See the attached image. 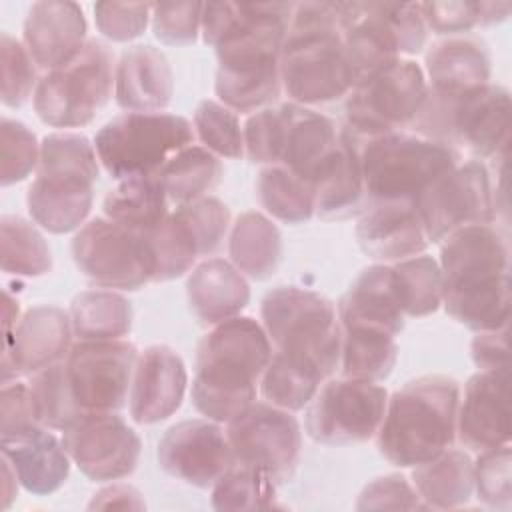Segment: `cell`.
<instances>
[{
    "label": "cell",
    "instance_id": "obj_46",
    "mask_svg": "<svg viewBox=\"0 0 512 512\" xmlns=\"http://www.w3.org/2000/svg\"><path fill=\"white\" fill-rule=\"evenodd\" d=\"M428 30L436 34L456 36L468 32L476 26H488L502 22L510 10V2H470V0H450V2H420L418 4Z\"/></svg>",
    "mask_w": 512,
    "mask_h": 512
},
{
    "label": "cell",
    "instance_id": "obj_16",
    "mask_svg": "<svg viewBox=\"0 0 512 512\" xmlns=\"http://www.w3.org/2000/svg\"><path fill=\"white\" fill-rule=\"evenodd\" d=\"M138 350L126 340H80L64 358L74 402L84 414L118 412L130 394Z\"/></svg>",
    "mask_w": 512,
    "mask_h": 512
},
{
    "label": "cell",
    "instance_id": "obj_4",
    "mask_svg": "<svg viewBox=\"0 0 512 512\" xmlns=\"http://www.w3.org/2000/svg\"><path fill=\"white\" fill-rule=\"evenodd\" d=\"M98 154L86 136L72 132L48 134L40 144V162L26 206L40 228L52 234L80 230L94 202Z\"/></svg>",
    "mask_w": 512,
    "mask_h": 512
},
{
    "label": "cell",
    "instance_id": "obj_48",
    "mask_svg": "<svg viewBox=\"0 0 512 512\" xmlns=\"http://www.w3.org/2000/svg\"><path fill=\"white\" fill-rule=\"evenodd\" d=\"M36 64L26 46L2 32L0 36V98L8 108L24 106L38 86Z\"/></svg>",
    "mask_w": 512,
    "mask_h": 512
},
{
    "label": "cell",
    "instance_id": "obj_24",
    "mask_svg": "<svg viewBox=\"0 0 512 512\" xmlns=\"http://www.w3.org/2000/svg\"><path fill=\"white\" fill-rule=\"evenodd\" d=\"M86 28L84 12L76 2H34L24 20L22 44L34 64L48 72L84 48Z\"/></svg>",
    "mask_w": 512,
    "mask_h": 512
},
{
    "label": "cell",
    "instance_id": "obj_28",
    "mask_svg": "<svg viewBox=\"0 0 512 512\" xmlns=\"http://www.w3.org/2000/svg\"><path fill=\"white\" fill-rule=\"evenodd\" d=\"M336 314L342 328L366 326L398 336L404 328L406 314L400 304L392 264L364 268L338 300Z\"/></svg>",
    "mask_w": 512,
    "mask_h": 512
},
{
    "label": "cell",
    "instance_id": "obj_36",
    "mask_svg": "<svg viewBox=\"0 0 512 512\" xmlns=\"http://www.w3.org/2000/svg\"><path fill=\"white\" fill-rule=\"evenodd\" d=\"M398 360L396 336L366 326H344L340 348V372L346 378L384 382Z\"/></svg>",
    "mask_w": 512,
    "mask_h": 512
},
{
    "label": "cell",
    "instance_id": "obj_15",
    "mask_svg": "<svg viewBox=\"0 0 512 512\" xmlns=\"http://www.w3.org/2000/svg\"><path fill=\"white\" fill-rule=\"evenodd\" d=\"M388 404V392L376 382L332 378L306 406V432L320 444L344 446L376 436Z\"/></svg>",
    "mask_w": 512,
    "mask_h": 512
},
{
    "label": "cell",
    "instance_id": "obj_20",
    "mask_svg": "<svg viewBox=\"0 0 512 512\" xmlns=\"http://www.w3.org/2000/svg\"><path fill=\"white\" fill-rule=\"evenodd\" d=\"M70 314L58 306H34L4 336L2 384L20 376H32L66 358L72 348Z\"/></svg>",
    "mask_w": 512,
    "mask_h": 512
},
{
    "label": "cell",
    "instance_id": "obj_21",
    "mask_svg": "<svg viewBox=\"0 0 512 512\" xmlns=\"http://www.w3.org/2000/svg\"><path fill=\"white\" fill-rule=\"evenodd\" d=\"M456 436L472 452L510 444V370H478L458 402Z\"/></svg>",
    "mask_w": 512,
    "mask_h": 512
},
{
    "label": "cell",
    "instance_id": "obj_39",
    "mask_svg": "<svg viewBox=\"0 0 512 512\" xmlns=\"http://www.w3.org/2000/svg\"><path fill=\"white\" fill-rule=\"evenodd\" d=\"M256 192L262 208L280 222L300 224L314 216V186L284 166L262 168Z\"/></svg>",
    "mask_w": 512,
    "mask_h": 512
},
{
    "label": "cell",
    "instance_id": "obj_6",
    "mask_svg": "<svg viewBox=\"0 0 512 512\" xmlns=\"http://www.w3.org/2000/svg\"><path fill=\"white\" fill-rule=\"evenodd\" d=\"M410 128L418 136L464 148L476 158H498L508 152L510 92L490 82L454 96L428 88Z\"/></svg>",
    "mask_w": 512,
    "mask_h": 512
},
{
    "label": "cell",
    "instance_id": "obj_12",
    "mask_svg": "<svg viewBox=\"0 0 512 512\" xmlns=\"http://www.w3.org/2000/svg\"><path fill=\"white\" fill-rule=\"evenodd\" d=\"M426 92L424 70L414 60L388 62L354 84L346 98L342 130L358 140L400 132L414 122Z\"/></svg>",
    "mask_w": 512,
    "mask_h": 512
},
{
    "label": "cell",
    "instance_id": "obj_47",
    "mask_svg": "<svg viewBox=\"0 0 512 512\" xmlns=\"http://www.w3.org/2000/svg\"><path fill=\"white\" fill-rule=\"evenodd\" d=\"M194 134L216 156L240 158L244 154V132L238 114L216 100H202L194 110Z\"/></svg>",
    "mask_w": 512,
    "mask_h": 512
},
{
    "label": "cell",
    "instance_id": "obj_40",
    "mask_svg": "<svg viewBox=\"0 0 512 512\" xmlns=\"http://www.w3.org/2000/svg\"><path fill=\"white\" fill-rule=\"evenodd\" d=\"M0 262L6 274L42 276L52 268V252L42 232L20 216L0 218Z\"/></svg>",
    "mask_w": 512,
    "mask_h": 512
},
{
    "label": "cell",
    "instance_id": "obj_58",
    "mask_svg": "<svg viewBox=\"0 0 512 512\" xmlns=\"http://www.w3.org/2000/svg\"><path fill=\"white\" fill-rule=\"evenodd\" d=\"M88 508L90 510H94V508H100V510H108V508L142 510V508H146V502L134 486H130V484H110V486H104L102 490H98L92 496Z\"/></svg>",
    "mask_w": 512,
    "mask_h": 512
},
{
    "label": "cell",
    "instance_id": "obj_7",
    "mask_svg": "<svg viewBox=\"0 0 512 512\" xmlns=\"http://www.w3.org/2000/svg\"><path fill=\"white\" fill-rule=\"evenodd\" d=\"M354 142L360 156L366 208L376 202L414 204L438 176L460 160L456 148L418 134L390 132L364 140L354 138Z\"/></svg>",
    "mask_w": 512,
    "mask_h": 512
},
{
    "label": "cell",
    "instance_id": "obj_53",
    "mask_svg": "<svg viewBox=\"0 0 512 512\" xmlns=\"http://www.w3.org/2000/svg\"><path fill=\"white\" fill-rule=\"evenodd\" d=\"M204 2H156L152 4L154 36L172 46L194 44L202 30Z\"/></svg>",
    "mask_w": 512,
    "mask_h": 512
},
{
    "label": "cell",
    "instance_id": "obj_23",
    "mask_svg": "<svg viewBox=\"0 0 512 512\" xmlns=\"http://www.w3.org/2000/svg\"><path fill=\"white\" fill-rule=\"evenodd\" d=\"M356 240L378 264H394L428 248L420 216L410 202H376L358 218Z\"/></svg>",
    "mask_w": 512,
    "mask_h": 512
},
{
    "label": "cell",
    "instance_id": "obj_5",
    "mask_svg": "<svg viewBox=\"0 0 512 512\" xmlns=\"http://www.w3.org/2000/svg\"><path fill=\"white\" fill-rule=\"evenodd\" d=\"M446 310L484 314L510 296V248L492 224H472L440 242Z\"/></svg>",
    "mask_w": 512,
    "mask_h": 512
},
{
    "label": "cell",
    "instance_id": "obj_57",
    "mask_svg": "<svg viewBox=\"0 0 512 512\" xmlns=\"http://www.w3.org/2000/svg\"><path fill=\"white\" fill-rule=\"evenodd\" d=\"M470 354L478 370H510L508 326L498 330L476 332Z\"/></svg>",
    "mask_w": 512,
    "mask_h": 512
},
{
    "label": "cell",
    "instance_id": "obj_2",
    "mask_svg": "<svg viewBox=\"0 0 512 512\" xmlns=\"http://www.w3.org/2000/svg\"><path fill=\"white\" fill-rule=\"evenodd\" d=\"M344 2L294 4L280 54L282 90L312 106L348 96L356 84L344 48Z\"/></svg>",
    "mask_w": 512,
    "mask_h": 512
},
{
    "label": "cell",
    "instance_id": "obj_17",
    "mask_svg": "<svg viewBox=\"0 0 512 512\" xmlns=\"http://www.w3.org/2000/svg\"><path fill=\"white\" fill-rule=\"evenodd\" d=\"M226 436L236 464L262 468L276 484L294 476L302 450V432L290 410L268 402H252L226 424Z\"/></svg>",
    "mask_w": 512,
    "mask_h": 512
},
{
    "label": "cell",
    "instance_id": "obj_51",
    "mask_svg": "<svg viewBox=\"0 0 512 512\" xmlns=\"http://www.w3.org/2000/svg\"><path fill=\"white\" fill-rule=\"evenodd\" d=\"M512 452L510 444L478 452L474 462V492L492 508L510 510L512 502Z\"/></svg>",
    "mask_w": 512,
    "mask_h": 512
},
{
    "label": "cell",
    "instance_id": "obj_19",
    "mask_svg": "<svg viewBox=\"0 0 512 512\" xmlns=\"http://www.w3.org/2000/svg\"><path fill=\"white\" fill-rule=\"evenodd\" d=\"M156 458L168 476L196 488H212L234 464L226 430L208 418L170 426L158 442Z\"/></svg>",
    "mask_w": 512,
    "mask_h": 512
},
{
    "label": "cell",
    "instance_id": "obj_8",
    "mask_svg": "<svg viewBox=\"0 0 512 512\" xmlns=\"http://www.w3.org/2000/svg\"><path fill=\"white\" fill-rule=\"evenodd\" d=\"M260 316L274 352L314 366L324 378L336 372L342 326L326 296L300 286H278L262 298Z\"/></svg>",
    "mask_w": 512,
    "mask_h": 512
},
{
    "label": "cell",
    "instance_id": "obj_42",
    "mask_svg": "<svg viewBox=\"0 0 512 512\" xmlns=\"http://www.w3.org/2000/svg\"><path fill=\"white\" fill-rule=\"evenodd\" d=\"M276 480L262 468L232 464L212 486L216 510H266L276 500Z\"/></svg>",
    "mask_w": 512,
    "mask_h": 512
},
{
    "label": "cell",
    "instance_id": "obj_11",
    "mask_svg": "<svg viewBox=\"0 0 512 512\" xmlns=\"http://www.w3.org/2000/svg\"><path fill=\"white\" fill-rule=\"evenodd\" d=\"M342 38L358 82L388 62L420 54L428 28L418 4L344 2Z\"/></svg>",
    "mask_w": 512,
    "mask_h": 512
},
{
    "label": "cell",
    "instance_id": "obj_31",
    "mask_svg": "<svg viewBox=\"0 0 512 512\" xmlns=\"http://www.w3.org/2000/svg\"><path fill=\"white\" fill-rule=\"evenodd\" d=\"M366 210L360 156L354 138L340 130L338 152L314 186V214L322 220H340Z\"/></svg>",
    "mask_w": 512,
    "mask_h": 512
},
{
    "label": "cell",
    "instance_id": "obj_34",
    "mask_svg": "<svg viewBox=\"0 0 512 512\" xmlns=\"http://www.w3.org/2000/svg\"><path fill=\"white\" fill-rule=\"evenodd\" d=\"M168 204L170 200L154 174L118 180L104 196L102 210L108 220L146 234L170 214Z\"/></svg>",
    "mask_w": 512,
    "mask_h": 512
},
{
    "label": "cell",
    "instance_id": "obj_26",
    "mask_svg": "<svg viewBox=\"0 0 512 512\" xmlns=\"http://www.w3.org/2000/svg\"><path fill=\"white\" fill-rule=\"evenodd\" d=\"M282 106L286 126L278 166L288 168L304 182L316 186L338 152L340 130L336 128L334 120L316 110L294 102Z\"/></svg>",
    "mask_w": 512,
    "mask_h": 512
},
{
    "label": "cell",
    "instance_id": "obj_27",
    "mask_svg": "<svg viewBox=\"0 0 512 512\" xmlns=\"http://www.w3.org/2000/svg\"><path fill=\"white\" fill-rule=\"evenodd\" d=\"M174 96V74L166 54L150 44L122 52L114 72L116 104L128 112H160Z\"/></svg>",
    "mask_w": 512,
    "mask_h": 512
},
{
    "label": "cell",
    "instance_id": "obj_10",
    "mask_svg": "<svg viewBox=\"0 0 512 512\" xmlns=\"http://www.w3.org/2000/svg\"><path fill=\"white\" fill-rule=\"evenodd\" d=\"M194 126L178 114L126 112L104 124L94 148L104 170L116 178L154 176L182 148L194 144Z\"/></svg>",
    "mask_w": 512,
    "mask_h": 512
},
{
    "label": "cell",
    "instance_id": "obj_13",
    "mask_svg": "<svg viewBox=\"0 0 512 512\" xmlns=\"http://www.w3.org/2000/svg\"><path fill=\"white\" fill-rule=\"evenodd\" d=\"M72 258L92 284L112 290H140L154 276L146 234L112 220L86 222L72 240Z\"/></svg>",
    "mask_w": 512,
    "mask_h": 512
},
{
    "label": "cell",
    "instance_id": "obj_43",
    "mask_svg": "<svg viewBox=\"0 0 512 512\" xmlns=\"http://www.w3.org/2000/svg\"><path fill=\"white\" fill-rule=\"evenodd\" d=\"M152 254V282H168L184 276L196 264L198 248L184 224L170 212L156 228L146 232Z\"/></svg>",
    "mask_w": 512,
    "mask_h": 512
},
{
    "label": "cell",
    "instance_id": "obj_14",
    "mask_svg": "<svg viewBox=\"0 0 512 512\" xmlns=\"http://www.w3.org/2000/svg\"><path fill=\"white\" fill-rule=\"evenodd\" d=\"M414 208L430 244L464 226L492 224L496 202L488 168L480 160L456 164L416 198Z\"/></svg>",
    "mask_w": 512,
    "mask_h": 512
},
{
    "label": "cell",
    "instance_id": "obj_56",
    "mask_svg": "<svg viewBox=\"0 0 512 512\" xmlns=\"http://www.w3.org/2000/svg\"><path fill=\"white\" fill-rule=\"evenodd\" d=\"M32 426H42L34 400L30 394V386L24 382H4L0 392V434L20 432Z\"/></svg>",
    "mask_w": 512,
    "mask_h": 512
},
{
    "label": "cell",
    "instance_id": "obj_38",
    "mask_svg": "<svg viewBox=\"0 0 512 512\" xmlns=\"http://www.w3.org/2000/svg\"><path fill=\"white\" fill-rule=\"evenodd\" d=\"M324 380L314 366L274 352L260 378V394L268 404L296 412L310 404Z\"/></svg>",
    "mask_w": 512,
    "mask_h": 512
},
{
    "label": "cell",
    "instance_id": "obj_3",
    "mask_svg": "<svg viewBox=\"0 0 512 512\" xmlns=\"http://www.w3.org/2000/svg\"><path fill=\"white\" fill-rule=\"evenodd\" d=\"M460 384L448 376H422L396 390L376 432L380 454L394 466L414 468L452 446Z\"/></svg>",
    "mask_w": 512,
    "mask_h": 512
},
{
    "label": "cell",
    "instance_id": "obj_45",
    "mask_svg": "<svg viewBox=\"0 0 512 512\" xmlns=\"http://www.w3.org/2000/svg\"><path fill=\"white\" fill-rule=\"evenodd\" d=\"M28 386L34 400L36 416L42 426L64 432L82 416H86L72 398L64 372V360L32 374Z\"/></svg>",
    "mask_w": 512,
    "mask_h": 512
},
{
    "label": "cell",
    "instance_id": "obj_60",
    "mask_svg": "<svg viewBox=\"0 0 512 512\" xmlns=\"http://www.w3.org/2000/svg\"><path fill=\"white\" fill-rule=\"evenodd\" d=\"M20 320V306L18 300H14L6 290L2 294V322H4V336H8L16 322Z\"/></svg>",
    "mask_w": 512,
    "mask_h": 512
},
{
    "label": "cell",
    "instance_id": "obj_30",
    "mask_svg": "<svg viewBox=\"0 0 512 512\" xmlns=\"http://www.w3.org/2000/svg\"><path fill=\"white\" fill-rule=\"evenodd\" d=\"M490 52L470 36H448L434 42L424 58L428 88L438 94H464L490 82Z\"/></svg>",
    "mask_w": 512,
    "mask_h": 512
},
{
    "label": "cell",
    "instance_id": "obj_1",
    "mask_svg": "<svg viewBox=\"0 0 512 512\" xmlns=\"http://www.w3.org/2000/svg\"><path fill=\"white\" fill-rule=\"evenodd\" d=\"M274 350L262 324L250 316L224 320L200 340L192 378V404L218 424H228L256 402V386Z\"/></svg>",
    "mask_w": 512,
    "mask_h": 512
},
{
    "label": "cell",
    "instance_id": "obj_54",
    "mask_svg": "<svg viewBox=\"0 0 512 512\" xmlns=\"http://www.w3.org/2000/svg\"><path fill=\"white\" fill-rule=\"evenodd\" d=\"M152 18V4L146 2H96L94 20L102 36L112 42H130L144 34Z\"/></svg>",
    "mask_w": 512,
    "mask_h": 512
},
{
    "label": "cell",
    "instance_id": "obj_18",
    "mask_svg": "<svg viewBox=\"0 0 512 512\" xmlns=\"http://www.w3.org/2000/svg\"><path fill=\"white\" fill-rule=\"evenodd\" d=\"M64 448L92 482L130 476L140 460L142 442L116 412H92L62 432Z\"/></svg>",
    "mask_w": 512,
    "mask_h": 512
},
{
    "label": "cell",
    "instance_id": "obj_9",
    "mask_svg": "<svg viewBox=\"0 0 512 512\" xmlns=\"http://www.w3.org/2000/svg\"><path fill=\"white\" fill-rule=\"evenodd\" d=\"M114 72L112 50L98 40H88L76 56L40 78L32 96L34 112L52 128L86 126L108 104Z\"/></svg>",
    "mask_w": 512,
    "mask_h": 512
},
{
    "label": "cell",
    "instance_id": "obj_49",
    "mask_svg": "<svg viewBox=\"0 0 512 512\" xmlns=\"http://www.w3.org/2000/svg\"><path fill=\"white\" fill-rule=\"evenodd\" d=\"M174 214L192 236L200 256L216 252L230 232V210L214 196H204L196 202L176 206Z\"/></svg>",
    "mask_w": 512,
    "mask_h": 512
},
{
    "label": "cell",
    "instance_id": "obj_25",
    "mask_svg": "<svg viewBox=\"0 0 512 512\" xmlns=\"http://www.w3.org/2000/svg\"><path fill=\"white\" fill-rule=\"evenodd\" d=\"M2 456L12 464L20 486L36 496L56 492L70 474V456L62 438L46 426L0 434Z\"/></svg>",
    "mask_w": 512,
    "mask_h": 512
},
{
    "label": "cell",
    "instance_id": "obj_35",
    "mask_svg": "<svg viewBox=\"0 0 512 512\" xmlns=\"http://www.w3.org/2000/svg\"><path fill=\"white\" fill-rule=\"evenodd\" d=\"M156 176L168 200L176 206H184L210 196V192L220 184L224 168L216 154L204 146L190 144L178 150Z\"/></svg>",
    "mask_w": 512,
    "mask_h": 512
},
{
    "label": "cell",
    "instance_id": "obj_32",
    "mask_svg": "<svg viewBox=\"0 0 512 512\" xmlns=\"http://www.w3.org/2000/svg\"><path fill=\"white\" fill-rule=\"evenodd\" d=\"M412 484L424 508H460L474 494V462L466 452L446 448L432 460L414 466Z\"/></svg>",
    "mask_w": 512,
    "mask_h": 512
},
{
    "label": "cell",
    "instance_id": "obj_44",
    "mask_svg": "<svg viewBox=\"0 0 512 512\" xmlns=\"http://www.w3.org/2000/svg\"><path fill=\"white\" fill-rule=\"evenodd\" d=\"M214 90L218 100L234 112L248 114L268 108L282 92L280 66L258 72L216 70Z\"/></svg>",
    "mask_w": 512,
    "mask_h": 512
},
{
    "label": "cell",
    "instance_id": "obj_59",
    "mask_svg": "<svg viewBox=\"0 0 512 512\" xmlns=\"http://www.w3.org/2000/svg\"><path fill=\"white\" fill-rule=\"evenodd\" d=\"M18 476L12 464L2 456V508H8L18 492Z\"/></svg>",
    "mask_w": 512,
    "mask_h": 512
},
{
    "label": "cell",
    "instance_id": "obj_29",
    "mask_svg": "<svg viewBox=\"0 0 512 512\" xmlns=\"http://www.w3.org/2000/svg\"><path fill=\"white\" fill-rule=\"evenodd\" d=\"M186 296L194 318L202 326H216L240 316L250 302L246 276L224 258H208L192 268Z\"/></svg>",
    "mask_w": 512,
    "mask_h": 512
},
{
    "label": "cell",
    "instance_id": "obj_50",
    "mask_svg": "<svg viewBox=\"0 0 512 512\" xmlns=\"http://www.w3.org/2000/svg\"><path fill=\"white\" fill-rule=\"evenodd\" d=\"M40 162L36 134L22 122L2 118L0 122V184L10 186L26 180Z\"/></svg>",
    "mask_w": 512,
    "mask_h": 512
},
{
    "label": "cell",
    "instance_id": "obj_55",
    "mask_svg": "<svg viewBox=\"0 0 512 512\" xmlns=\"http://www.w3.org/2000/svg\"><path fill=\"white\" fill-rule=\"evenodd\" d=\"M424 508L414 484L400 474L374 478L358 496L356 510H416Z\"/></svg>",
    "mask_w": 512,
    "mask_h": 512
},
{
    "label": "cell",
    "instance_id": "obj_52",
    "mask_svg": "<svg viewBox=\"0 0 512 512\" xmlns=\"http://www.w3.org/2000/svg\"><path fill=\"white\" fill-rule=\"evenodd\" d=\"M284 106H268L254 112L242 132H244V154L254 164L278 166L284 146Z\"/></svg>",
    "mask_w": 512,
    "mask_h": 512
},
{
    "label": "cell",
    "instance_id": "obj_41",
    "mask_svg": "<svg viewBox=\"0 0 512 512\" xmlns=\"http://www.w3.org/2000/svg\"><path fill=\"white\" fill-rule=\"evenodd\" d=\"M400 304L406 316L420 318L436 312L444 296V280L432 256L418 254L392 264Z\"/></svg>",
    "mask_w": 512,
    "mask_h": 512
},
{
    "label": "cell",
    "instance_id": "obj_37",
    "mask_svg": "<svg viewBox=\"0 0 512 512\" xmlns=\"http://www.w3.org/2000/svg\"><path fill=\"white\" fill-rule=\"evenodd\" d=\"M68 314L78 340H122L132 326V304L114 290L80 292Z\"/></svg>",
    "mask_w": 512,
    "mask_h": 512
},
{
    "label": "cell",
    "instance_id": "obj_22",
    "mask_svg": "<svg viewBox=\"0 0 512 512\" xmlns=\"http://www.w3.org/2000/svg\"><path fill=\"white\" fill-rule=\"evenodd\" d=\"M188 386L184 360L168 346L154 344L138 352L128 408L136 424H156L170 418L182 404Z\"/></svg>",
    "mask_w": 512,
    "mask_h": 512
},
{
    "label": "cell",
    "instance_id": "obj_33",
    "mask_svg": "<svg viewBox=\"0 0 512 512\" xmlns=\"http://www.w3.org/2000/svg\"><path fill=\"white\" fill-rule=\"evenodd\" d=\"M230 262L248 278L268 280L282 262V234L260 212H244L230 226Z\"/></svg>",
    "mask_w": 512,
    "mask_h": 512
}]
</instances>
